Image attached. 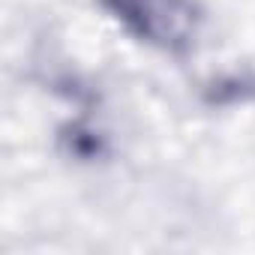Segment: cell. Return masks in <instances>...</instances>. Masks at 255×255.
I'll return each instance as SVG.
<instances>
[{"label":"cell","instance_id":"cell-1","mask_svg":"<svg viewBox=\"0 0 255 255\" xmlns=\"http://www.w3.org/2000/svg\"><path fill=\"white\" fill-rule=\"evenodd\" d=\"M138 39L165 51H183L198 30V12L192 0H102Z\"/></svg>","mask_w":255,"mask_h":255}]
</instances>
